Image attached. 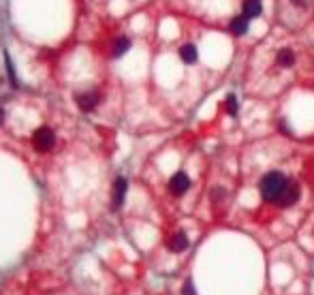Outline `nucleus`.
<instances>
[{
  "label": "nucleus",
  "instance_id": "nucleus-1",
  "mask_svg": "<svg viewBox=\"0 0 314 295\" xmlns=\"http://www.w3.org/2000/svg\"><path fill=\"white\" fill-rule=\"evenodd\" d=\"M287 184H289V180L282 171H269V173H265L259 182L261 199L267 203H278V199H280V195L284 193Z\"/></svg>",
  "mask_w": 314,
  "mask_h": 295
},
{
  "label": "nucleus",
  "instance_id": "nucleus-2",
  "mask_svg": "<svg viewBox=\"0 0 314 295\" xmlns=\"http://www.w3.org/2000/svg\"><path fill=\"white\" fill-rule=\"evenodd\" d=\"M32 144H34V148H37L39 152H49L51 148L56 146V135H54V131H51L49 126H41L32 135Z\"/></svg>",
  "mask_w": 314,
  "mask_h": 295
},
{
  "label": "nucleus",
  "instance_id": "nucleus-3",
  "mask_svg": "<svg viewBox=\"0 0 314 295\" xmlns=\"http://www.w3.org/2000/svg\"><path fill=\"white\" fill-rule=\"evenodd\" d=\"M299 197H301V186L297 184V182L289 180V184H287V188H284V193L280 195V199H278L276 205H280V208H291V205H295L299 201Z\"/></svg>",
  "mask_w": 314,
  "mask_h": 295
},
{
  "label": "nucleus",
  "instance_id": "nucleus-4",
  "mask_svg": "<svg viewBox=\"0 0 314 295\" xmlns=\"http://www.w3.org/2000/svg\"><path fill=\"white\" fill-rule=\"evenodd\" d=\"M188 188H191V178L184 173V171H177V173L171 175L169 180V191L175 195V197H182Z\"/></svg>",
  "mask_w": 314,
  "mask_h": 295
},
{
  "label": "nucleus",
  "instance_id": "nucleus-5",
  "mask_svg": "<svg viewBox=\"0 0 314 295\" xmlns=\"http://www.w3.org/2000/svg\"><path fill=\"white\" fill-rule=\"evenodd\" d=\"M75 101H77V107H79L81 111H92L100 101V94L94 92V90L92 92H81V94L75 97Z\"/></svg>",
  "mask_w": 314,
  "mask_h": 295
},
{
  "label": "nucleus",
  "instance_id": "nucleus-6",
  "mask_svg": "<svg viewBox=\"0 0 314 295\" xmlns=\"http://www.w3.org/2000/svg\"><path fill=\"white\" fill-rule=\"evenodd\" d=\"M126 191H128V182L126 178H116L114 182V210H120L124 199H126Z\"/></svg>",
  "mask_w": 314,
  "mask_h": 295
},
{
  "label": "nucleus",
  "instance_id": "nucleus-7",
  "mask_svg": "<svg viewBox=\"0 0 314 295\" xmlns=\"http://www.w3.org/2000/svg\"><path fill=\"white\" fill-rule=\"evenodd\" d=\"M229 30L235 34V37H244V34L250 30V17H246L244 13L235 15L233 20L229 22Z\"/></svg>",
  "mask_w": 314,
  "mask_h": 295
},
{
  "label": "nucleus",
  "instance_id": "nucleus-8",
  "mask_svg": "<svg viewBox=\"0 0 314 295\" xmlns=\"http://www.w3.org/2000/svg\"><path fill=\"white\" fill-rule=\"evenodd\" d=\"M188 235L184 233V231H177V233H173L169 238V242H167V246H169V250L171 252H184L186 248H188Z\"/></svg>",
  "mask_w": 314,
  "mask_h": 295
},
{
  "label": "nucleus",
  "instance_id": "nucleus-9",
  "mask_svg": "<svg viewBox=\"0 0 314 295\" xmlns=\"http://www.w3.org/2000/svg\"><path fill=\"white\" fill-rule=\"evenodd\" d=\"M242 13L246 17H250V20L259 17L263 13V0H244L242 2Z\"/></svg>",
  "mask_w": 314,
  "mask_h": 295
},
{
  "label": "nucleus",
  "instance_id": "nucleus-10",
  "mask_svg": "<svg viewBox=\"0 0 314 295\" xmlns=\"http://www.w3.org/2000/svg\"><path fill=\"white\" fill-rule=\"evenodd\" d=\"M276 64L282 69H291L295 64V51L291 47H282V49H278L276 54Z\"/></svg>",
  "mask_w": 314,
  "mask_h": 295
},
{
  "label": "nucleus",
  "instance_id": "nucleus-11",
  "mask_svg": "<svg viewBox=\"0 0 314 295\" xmlns=\"http://www.w3.org/2000/svg\"><path fill=\"white\" fill-rule=\"evenodd\" d=\"M180 60L184 62V64H194V62L199 60V51H197V47H194L193 43L182 45V47H180Z\"/></svg>",
  "mask_w": 314,
  "mask_h": 295
},
{
  "label": "nucleus",
  "instance_id": "nucleus-12",
  "mask_svg": "<svg viewBox=\"0 0 314 295\" xmlns=\"http://www.w3.org/2000/svg\"><path fill=\"white\" fill-rule=\"evenodd\" d=\"M128 49H130V39L128 37H118L116 43H114V49H111V56H114V58H122Z\"/></svg>",
  "mask_w": 314,
  "mask_h": 295
},
{
  "label": "nucleus",
  "instance_id": "nucleus-13",
  "mask_svg": "<svg viewBox=\"0 0 314 295\" xmlns=\"http://www.w3.org/2000/svg\"><path fill=\"white\" fill-rule=\"evenodd\" d=\"M224 109H227L229 116H238L240 103H238V97H235V94H227V98H224Z\"/></svg>",
  "mask_w": 314,
  "mask_h": 295
},
{
  "label": "nucleus",
  "instance_id": "nucleus-14",
  "mask_svg": "<svg viewBox=\"0 0 314 295\" xmlns=\"http://www.w3.org/2000/svg\"><path fill=\"white\" fill-rule=\"evenodd\" d=\"M4 62H7V73H9V81H11V86L17 88L20 84H17V77H15V67H13V62H11V56L9 54H4Z\"/></svg>",
  "mask_w": 314,
  "mask_h": 295
},
{
  "label": "nucleus",
  "instance_id": "nucleus-15",
  "mask_svg": "<svg viewBox=\"0 0 314 295\" xmlns=\"http://www.w3.org/2000/svg\"><path fill=\"white\" fill-rule=\"evenodd\" d=\"M182 295H197L193 280H186V282H184V287H182Z\"/></svg>",
  "mask_w": 314,
  "mask_h": 295
},
{
  "label": "nucleus",
  "instance_id": "nucleus-16",
  "mask_svg": "<svg viewBox=\"0 0 314 295\" xmlns=\"http://www.w3.org/2000/svg\"><path fill=\"white\" fill-rule=\"evenodd\" d=\"M222 197H224V191H222V188H214V191H212V199H214V201H220Z\"/></svg>",
  "mask_w": 314,
  "mask_h": 295
},
{
  "label": "nucleus",
  "instance_id": "nucleus-17",
  "mask_svg": "<svg viewBox=\"0 0 314 295\" xmlns=\"http://www.w3.org/2000/svg\"><path fill=\"white\" fill-rule=\"evenodd\" d=\"M291 2L295 4V7H301V9H306V7H308L306 0H291Z\"/></svg>",
  "mask_w": 314,
  "mask_h": 295
},
{
  "label": "nucleus",
  "instance_id": "nucleus-18",
  "mask_svg": "<svg viewBox=\"0 0 314 295\" xmlns=\"http://www.w3.org/2000/svg\"><path fill=\"white\" fill-rule=\"evenodd\" d=\"M2 116H4V114H2V109H0V124H2Z\"/></svg>",
  "mask_w": 314,
  "mask_h": 295
},
{
  "label": "nucleus",
  "instance_id": "nucleus-19",
  "mask_svg": "<svg viewBox=\"0 0 314 295\" xmlns=\"http://www.w3.org/2000/svg\"><path fill=\"white\" fill-rule=\"evenodd\" d=\"M312 233H314V229H312Z\"/></svg>",
  "mask_w": 314,
  "mask_h": 295
}]
</instances>
